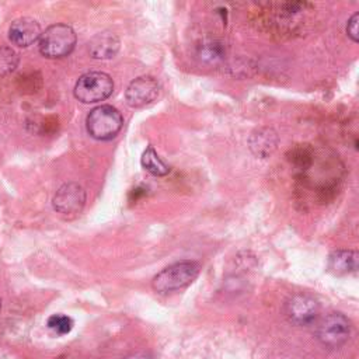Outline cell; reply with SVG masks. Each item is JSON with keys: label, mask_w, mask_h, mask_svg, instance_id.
<instances>
[{"label": "cell", "mask_w": 359, "mask_h": 359, "mask_svg": "<svg viewBox=\"0 0 359 359\" xmlns=\"http://www.w3.org/2000/svg\"><path fill=\"white\" fill-rule=\"evenodd\" d=\"M160 93L157 80L151 76H140L129 83L125 91V98L129 107L142 108L153 102Z\"/></svg>", "instance_id": "obj_8"}, {"label": "cell", "mask_w": 359, "mask_h": 359, "mask_svg": "<svg viewBox=\"0 0 359 359\" xmlns=\"http://www.w3.org/2000/svg\"><path fill=\"white\" fill-rule=\"evenodd\" d=\"M283 314L294 325L311 324L318 314V303L314 297L297 293L289 297L283 306Z\"/></svg>", "instance_id": "obj_6"}, {"label": "cell", "mask_w": 359, "mask_h": 359, "mask_svg": "<svg viewBox=\"0 0 359 359\" xmlns=\"http://www.w3.org/2000/svg\"><path fill=\"white\" fill-rule=\"evenodd\" d=\"M142 167L154 177H164L170 172V167L160 158L153 146H147L140 158Z\"/></svg>", "instance_id": "obj_13"}, {"label": "cell", "mask_w": 359, "mask_h": 359, "mask_svg": "<svg viewBox=\"0 0 359 359\" xmlns=\"http://www.w3.org/2000/svg\"><path fill=\"white\" fill-rule=\"evenodd\" d=\"M119 38L109 31L95 34L88 42V52L94 59L114 57L119 50Z\"/></svg>", "instance_id": "obj_10"}, {"label": "cell", "mask_w": 359, "mask_h": 359, "mask_svg": "<svg viewBox=\"0 0 359 359\" xmlns=\"http://www.w3.org/2000/svg\"><path fill=\"white\" fill-rule=\"evenodd\" d=\"M20 56L10 46H0V77L10 74L18 66Z\"/></svg>", "instance_id": "obj_15"}, {"label": "cell", "mask_w": 359, "mask_h": 359, "mask_svg": "<svg viewBox=\"0 0 359 359\" xmlns=\"http://www.w3.org/2000/svg\"><path fill=\"white\" fill-rule=\"evenodd\" d=\"M358 268V254L351 250H338L330 255L328 269L335 275H346Z\"/></svg>", "instance_id": "obj_12"}, {"label": "cell", "mask_w": 359, "mask_h": 359, "mask_svg": "<svg viewBox=\"0 0 359 359\" xmlns=\"http://www.w3.org/2000/svg\"><path fill=\"white\" fill-rule=\"evenodd\" d=\"M250 149L257 157L271 156L278 146V133L271 128H259L250 136Z\"/></svg>", "instance_id": "obj_11"}, {"label": "cell", "mask_w": 359, "mask_h": 359, "mask_svg": "<svg viewBox=\"0 0 359 359\" xmlns=\"http://www.w3.org/2000/svg\"><path fill=\"white\" fill-rule=\"evenodd\" d=\"M114 91V81L104 72H88L74 84V97L83 104H94L107 100Z\"/></svg>", "instance_id": "obj_4"}, {"label": "cell", "mask_w": 359, "mask_h": 359, "mask_svg": "<svg viewBox=\"0 0 359 359\" xmlns=\"http://www.w3.org/2000/svg\"><path fill=\"white\" fill-rule=\"evenodd\" d=\"M48 327L59 335L69 334L73 328V320L65 314H53L48 318Z\"/></svg>", "instance_id": "obj_16"}, {"label": "cell", "mask_w": 359, "mask_h": 359, "mask_svg": "<svg viewBox=\"0 0 359 359\" xmlns=\"http://www.w3.org/2000/svg\"><path fill=\"white\" fill-rule=\"evenodd\" d=\"M0 309H1V297H0Z\"/></svg>", "instance_id": "obj_19"}, {"label": "cell", "mask_w": 359, "mask_h": 359, "mask_svg": "<svg viewBox=\"0 0 359 359\" xmlns=\"http://www.w3.org/2000/svg\"><path fill=\"white\" fill-rule=\"evenodd\" d=\"M126 359H153L149 353H144V352H137V353H133L130 356H128Z\"/></svg>", "instance_id": "obj_18"}, {"label": "cell", "mask_w": 359, "mask_h": 359, "mask_svg": "<svg viewBox=\"0 0 359 359\" xmlns=\"http://www.w3.org/2000/svg\"><path fill=\"white\" fill-rule=\"evenodd\" d=\"M86 203V191L77 182L63 184L53 195V209L65 216H74L80 213Z\"/></svg>", "instance_id": "obj_7"}, {"label": "cell", "mask_w": 359, "mask_h": 359, "mask_svg": "<svg viewBox=\"0 0 359 359\" xmlns=\"http://www.w3.org/2000/svg\"><path fill=\"white\" fill-rule=\"evenodd\" d=\"M41 34L39 22L31 17H20L14 20L8 28V39L20 48L32 45L39 39Z\"/></svg>", "instance_id": "obj_9"}, {"label": "cell", "mask_w": 359, "mask_h": 359, "mask_svg": "<svg viewBox=\"0 0 359 359\" xmlns=\"http://www.w3.org/2000/svg\"><path fill=\"white\" fill-rule=\"evenodd\" d=\"M351 334V323L342 313H328L317 325V339L328 349L342 346Z\"/></svg>", "instance_id": "obj_5"}, {"label": "cell", "mask_w": 359, "mask_h": 359, "mask_svg": "<svg viewBox=\"0 0 359 359\" xmlns=\"http://www.w3.org/2000/svg\"><path fill=\"white\" fill-rule=\"evenodd\" d=\"M76 32L67 24L49 25L39 36V52L48 59L67 56L76 46Z\"/></svg>", "instance_id": "obj_2"}, {"label": "cell", "mask_w": 359, "mask_h": 359, "mask_svg": "<svg viewBox=\"0 0 359 359\" xmlns=\"http://www.w3.org/2000/svg\"><path fill=\"white\" fill-rule=\"evenodd\" d=\"M358 24H359V14L355 13V14L348 20V24H346V34H348V36H349L353 42H358Z\"/></svg>", "instance_id": "obj_17"}, {"label": "cell", "mask_w": 359, "mask_h": 359, "mask_svg": "<svg viewBox=\"0 0 359 359\" xmlns=\"http://www.w3.org/2000/svg\"><path fill=\"white\" fill-rule=\"evenodd\" d=\"M223 56H224V49L222 43L216 41L202 43L198 50V57L205 65H216L223 59Z\"/></svg>", "instance_id": "obj_14"}, {"label": "cell", "mask_w": 359, "mask_h": 359, "mask_svg": "<svg viewBox=\"0 0 359 359\" xmlns=\"http://www.w3.org/2000/svg\"><path fill=\"white\" fill-rule=\"evenodd\" d=\"M123 125L122 114L112 105H98L86 118V128L91 137L109 140L115 137Z\"/></svg>", "instance_id": "obj_3"}, {"label": "cell", "mask_w": 359, "mask_h": 359, "mask_svg": "<svg viewBox=\"0 0 359 359\" xmlns=\"http://www.w3.org/2000/svg\"><path fill=\"white\" fill-rule=\"evenodd\" d=\"M199 264L195 261H180L160 271L151 280L154 292L167 294L191 285L199 275Z\"/></svg>", "instance_id": "obj_1"}]
</instances>
